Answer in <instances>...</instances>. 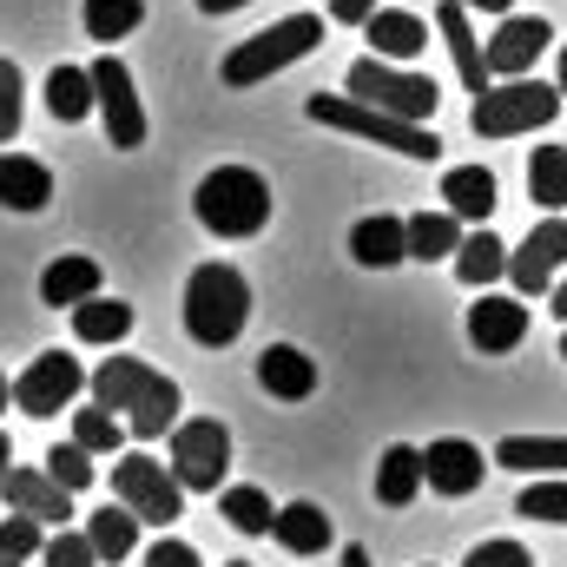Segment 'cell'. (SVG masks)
<instances>
[{"label": "cell", "mask_w": 567, "mask_h": 567, "mask_svg": "<svg viewBox=\"0 0 567 567\" xmlns=\"http://www.w3.org/2000/svg\"><path fill=\"white\" fill-rule=\"evenodd\" d=\"M86 390H93L100 410H113L140 442H158L165 429H178V410H185V403H178V383H172L165 370L140 363V357H106V363L86 377Z\"/></svg>", "instance_id": "obj_1"}, {"label": "cell", "mask_w": 567, "mask_h": 567, "mask_svg": "<svg viewBox=\"0 0 567 567\" xmlns=\"http://www.w3.org/2000/svg\"><path fill=\"white\" fill-rule=\"evenodd\" d=\"M245 317H251V284H245L238 265H198V271L185 278V337H192L198 350L238 343Z\"/></svg>", "instance_id": "obj_2"}, {"label": "cell", "mask_w": 567, "mask_h": 567, "mask_svg": "<svg viewBox=\"0 0 567 567\" xmlns=\"http://www.w3.org/2000/svg\"><path fill=\"white\" fill-rule=\"evenodd\" d=\"M192 212H198V225L212 238H258L271 225V185L251 165H218V172L198 178Z\"/></svg>", "instance_id": "obj_3"}, {"label": "cell", "mask_w": 567, "mask_h": 567, "mask_svg": "<svg viewBox=\"0 0 567 567\" xmlns=\"http://www.w3.org/2000/svg\"><path fill=\"white\" fill-rule=\"evenodd\" d=\"M303 113L317 120V126H337V133H350V140H377V145H396L403 158H435L442 140L416 126V120H396V113H377V106H363V100H350V93H310L303 100Z\"/></svg>", "instance_id": "obj_4"}, {"label": "cell", "mask_w": 567, "mask_h": 567, "mask_svg": "<svg viewBox=\"0 0 567 567\" xmlns=\"http://www.w3.org/2000/svg\"><path fill=\"white\" fill-rule=\"evenodd\" d=\"M323 47V20L317 13H290L278 27H265V33H251V40H238L231 53H225V86H258V80H271L284 73L290 60H303V53H317Z\"/></svg>", "instance_id": "obj_5"}, {"label": "cell", "mask_w": 567, "mask_h": 567, "mask_svg": "<svg viewBox=\"0 0 567 567\" xmlns=\"http://www.w3.org/2000/svg\"><path fill=\"white\" fill-rule=\"evenodd\" d=\"M555 113H561V86H542V80H502V86H488V93H475V113H468V126L482 133V140H515V133H542V126H555Z\"/></svg>", "instance_id": "obj_6"}, {"label": "cell", "mask_w": 567, "mask_h": 567, "mask_svg": "<svg viewBox=\"0 0 567 567\" xmlns=\"http://www.w3.org/2000/svg\"><path fill=\"white\" fill-rule=\"evenodd\" d=\"M350 100H363V106H377V113H396V120H416V126H429L435 120V80L429 73H403V66H390V60H357L350 66Z\"/></svg>", "instance_id": "obj_7"}, {"label": "cell", "mask_w": 567, "mask_h": 567, "mask_svg": "<svg viewBox=\"0 0 567 567\" xmlns=\"http://www.w3.org/2000/svg\"><path fill=\"white\" fill-rule=\"evenodd\" d=\"M113 502H126L152 528H172L185 515V488H178L172 462H158V455H120L113 462Z\"/></svg>", "instance_id": "obj_8"}, {"label": "cell", "mask_w": 567, "mask_h": 567, "mask_svg": "<svg viewBox=\"0 0 567 567\" xmlns=\"http://www.w3.org/2000/svg\"><path fill=\"white\" fill-rule=\"evenodd\" d=\"M225 468H231V429L218 416H192L172 429V475L185 495H218Z\"/></svg>", "instance_id": "obj_9"}, {"label": "cell", "mask_w": 567, "mask_h": 567, "mask_svg": "<svg viewBox=\"0 0 567 567\" xmlns=\"http://www.w3.org/2000/svg\"><path fill=\"white\" fill-rule=\"evenodd\" d=\"M86 390V370H80V357H66V350H40L27 370H20V383H13V410H27V416H60V410H73V396Z\"/></svg>", "instance_id": "obj_10"}, {"label": "cell", "mask_w": 567, "mask_h": 567, "mask_svg": "<svg viewBox=\"0 0 567 567\" xmlns=\"http://www.w3.org/2000/svg\"><path fill=\"white\" fill-rule=\"evenodd\" d=\"M93 93H100L106 140L120 145V152H140V145H145V106H140V93H133V73H126V60H120L113 47L93 60Z\"/></svg>", "instance_id": "obj_11"}, {"label": "cell", "mask_w": 567, "mask_h": 567, "mask_svg": "<svg viewBox=\"0 0 567 567\" xmlns=\"http://www.w3.org/2000/svg\"><path fill=\"white\" fill-rule=\"evenodd\" d=\"M561 265H567V218L535 225V231H528V245H515V251H508V278H515L522 297H548Z\"/></svg>", "instance_id": "obj_12"}, {"label": "cell", "mask_w": 567, "mask_h": 567, "mask_svg": "<svg viewBox=\"0 0 567 567\" xmlns=\"http://www.w3.org/2000/svg\"><path fill=\"white\" fill-rule=\"evenodd\" d=\"M548 40H555V27H548L542 13H502V27H495V40H488V73H495V80H522V73L548 53Z\"/></svg>", "instance_id": "obj_13"}, {"label": "cell", "mask_w": 567, "mask_h": 567, "mask_svg": "<svg viewBox=\"0 0 567 567\" xmlns=\"http://www.w3.org/2000/svg\"><path fill=\"white\" fill-rule=\"evenodd\" d=\"M482 449L475 442H462V435H442V442H429L423 449V482L435 495H449V502H462V495H475L482 488Z\"/></svg>", "instance_id": "obj_14"}, {"label": "cell", "mask_w": 567, "mask_h": 567, "mask_svg": "<svg viewBox=\"0 0 567 567\" xmlns=\"http://www.w3.org/2000/svg\"><path fill=\"white\" fill-rule=\"evenodd\" d=\"M7 508H20V515H33V522H47V528H66L73 522V488H60L47 468H7Z\"/></svg>", "instance_id": "obj_15"}, {"label": "cell", "mask_w": 567, "mask_h": 567, "mask_svg": "<svg viewBox=\"0 0 567 567\" xmlns=\"http://www.w3.org/2000/svg\"><path fill=\"white\" fill-rule=\"evenodd\" d=\"M435 27H442V40H449V60H455V73H462V86H468V93H488L495 73H488V47H482L475 27H468V7H462V0H442V7H435Z\"/></svg>", "instance_id": "obj_16"}, {"label": "cell", "mask_w": 567, "mask_h": 567, "mask_svg": "<svg viewBox=\"0 0 567 567\" xmlns=\"http://www.w3.org/2000/svg\"><path fill=\"white\" fill-rule=\"evenodd\" d=\"M522 337H528V303L522 297H482V303H468V343L482 357H502Z\"/></svg>", "instance_id": "obj_17"}, {"label": "cell", "mask_w": 567, "mask_h": 567, "mask_svg": "<svg viewBox=\"0 0 567 567\" xmlns=\"http://www.w3.org/2000/svg\"><path fill=\"white\" fill-rule=\"evenodd\" d=\"M350 258H357V265H370V271L403 265V258H410V218H390V212L363 218V225L350 231Z\"/></svg>", "instance_id": "obj_18"}, {"label": "cell", "mask_w": 567, "mask_h": 567, "mask_svg": "<svg viewBox=\"0 0 567 567\" xmlns=\"http://www.w3.org/2000/svg\"><path fill=\"white\" fill-rule=\"evenodd\" d=\"M258 383H265L271 396H284V403H303V396H317V363H310L297 343H265Z\"/></svg>", "instance_id": "obj_19"}, {"label": "cell", "mask_w": 567, "mask_h": 567, "mask_svg": "<svg viewBox=\"0 0 567 567\" xmlns=\"http://www.w3.org/2000/svg\"><path fill=\"white\" fill-rule=\"evenodd\" d=\"M53 198V172L27 152H0V205L7 212H40Z\"/></svg>", "instance_id": "obj_20"}, {"label": "cell", "mask_w": 567, "mask_h": 567, "mask_svg": "<svg viewBox=\"0 0 567 567\" xmlns=\"http://www.w3.org/2000/svg\"><path fill=\"white\" fill-rule=\"evenodd\" d=\"M495 468H515V475H567V435H502L495 442Z\"/></svg>", "instance_id": "obj_21"}, {"label": "cell", "mask_w": 567, "mask_h": 567, "mask_svg": "<svg viewBox=\"0 0 567 567\" xmlns=\"http://www.w3.org/2000/svg\"><path fill=\"white\" fill-rule=\"evenodd\" d=\"M442 198H449V212L462 225H488V212H495V172L488 165H455V172H442Z\"/></svg>", "instance_id": "obj_22"}, {"label": "cell", "mask_w": 567, "mask_h": 567, "mask_svg": "<svg viewBox=\"0 0 567 567\" xmlns=\"http://www.w3.org/2000/svg\"><path fill=\"white\" fill-rule=\"evenodd\" d=\"M416 495H423V449L390 442L383 462H377V502H383V508H410Z\"/></svg>", "instance_id": "obj_23"}, {"label": "cell", "mask_w": 567, "mask_h": 567, "mask_svg": "<svg viewBox=\"0 0 567 567\" xmlns=\"http://www.w3.org/2000/svg\"><path fill=\"white\" fill-rule=\"evenodd\" d=\"M363 33H370V47H377V60H416L429 47V27L416 13H396V7H377L370 20H363Z\"/></svg>", "instance_id": "obj_24"}, {"label": "cell", "mask_w": 567, "mask_h": 567, "mask_svg": "<svg viewBox=\"0 0 567 567\" xmlns=\"http://www.w3.org/2000/svg\"><path fill=\"white\" fill-rule=\"evenodd\" d=\"M455 278L468 284V290H482V284L508 278V245L488 231V225H475V231H462V251H455Z\"/></svg>", "instance_id": "obj_25"}, {"label": "cell", "mask_w": 567, "mask_h": 567, "mask_svg": "<svg viewBox=\"0 0 567 567\" xmlns=\"http://www.w3.org/2000/svg\"><path fill=\"white\" fill-rule=\"evenodd\" d=\"M271 535H278V548H290V555H323L330 548V515L317 502H284Z\"/></svg>", "instance_id": "obj_26"}, {"label": "cell", "mask_w": 567, "mask_h": 567, "mask_svg": "<svg viewBox=\"0 0 567 567\" xmlns=\"http://www.w3.org/2000/svg\"><path fill=\"white\" fill-rule=\"evenodd\" d=\"M86 297H100V265H93V258H53V265L40 271V303H53V310L66 303V310H73V303H86Z\"/></svg>", "instance_id": "obj_27"}, {"label": "cell", "mask_w": 567, "mask_h": 567, "mask_svg": "<svg viewBox=\"0 0 567 567\" xmlns=\"http://www.w3.org/2000/svg\"><path fill=\"white\" fill-rule=\"evenodd\" d=\"M47 113L53 120H86V113H100V93H93V66H53L47 73Z\"/></svg>", "instance_id": "obj_28"}, {"label": "cell", "mask_w": 567, "mask_h": 567, "mask_svg": "<svg viewBox=\"0 0 567 567\" xmlns=\"http://www.w3.org/2000/svg\"><path fill=\"white\" fill-rule=\"evenodd\" d=\"M73 337H80V343H126V337H133V303H120V297H86V303H73Z\"/></svg>", "instance_id": "obj_29"}, {"label": "cell", "mask_w": 567, "mask_h": 567, "mask_svg": "<svg viewBox=\"0 0 567 567\" xmlns=\"http://www.w3.org/2000/svg\"><path fill=\"white\" fill-rule=\"evenodd\" d=\"M86 542L100 548V561H126V555L140 548V515H133L126 502H113V508L86 515Z\"/></svg>", "instance_id": "obj_30"}, {"label": "cell", "mask_w": 567, "mask_h": 567, "mask_svg": "<svg viewBox=\"0 0 567 567\" xmlns=\"http://www.w3.org/2000/svg\"><path fill=\"white\" fill-rule=\"evenodd\" d=\"M462 251V218L455 212H416L410 218V258L435 265V258H455Z\"/></svg>", "instance_id": "obj_31"}, {"label": "cell", "mask_w": 567, "mask_h": 567, "mask_svg": "<svg viewBox=\"0 0 567 567\" xmlns=\"http://www.w3.org/2000/svg\"><path fill=\"white\" fill-rule=\"evenodd\" d=\"M528 198L542 212H561L567 205V145H535V158H528Z\"/></svg>", "instance_id": "obj_32"}, {"label": "cell", "mask_w": 567, "mask_h": 567, "mask_svg": "<svg viewBox=\"0 0 567 567\" xmlns=\"http://www.w3.org/2000/svg\"><path fill=\"white\" fill-rule=\"evenodd\" d=\"M80 20H86V40L113 47V40H126V33L145 20V0H86Z\"/></svg>", "instance_id": "obj_33"}, {"label": "cell", "mask_w": 567, "mask_h": 567, "mask_svg": "<svg viewBox=\"0 0 567 567\" xmlns=\"http://www.w3.org/2000/svg\"><path fill=\"white\" fill-rule=\"evenodd\" d=\"M218 515H225L238 535H271V522H278V508H271L265 488H225V495H218Z\"/></svg>", "instance_id": "obj_34"}, {"label": "cell", "mask_w": 567, "mask_h": 567, "mask_svg": "<svg viewBox=\"0 0 567 567\" xmlns=\"http://www.w3.org/2000/svg\"><path fill=\"white\" fill-rule=\"evenodd\" d=\"M120 435H126V423H120L113 410H100V403H93V410H73V442H80L86 455H113Z\"/></svg>", "instance_id": "obj_35"}, {"label": "cell", "mask_w": 567, "mask_h": 567, "mask_svg": "<svg viewBox=\"0 0 567 567\" xmlns=\"http://www.w3.org/2000/svg\"><path fill=\"white\" fill-rule=\"evenodd\" d=\"M47 475H53L60 488H73V495H80V488H93V475H100V468H93V455H86L80 442H53V449H47Z\"/></svg>", "instance_id": "obj_36"}, {"label": "cell", "mask_w": 567, "mask_h": 567, "mask_svg": "<svg viewBox=\"0 0 567 567\" xmlns=\"http://www.w3.org/2000/svg\"><path fill=\"white\" fill-rule=\"evenodd\" d=\"M40 528H47V522H33V515H20V508H13V515L0 522V561H33V555L47 548V535H40Z\"/></svg>", "instance_id": "obj_37"}, {"label": "cell", "mask_w": 567, "mask_h": 567, "mask_svg": "<svg viewBox=\"0 0 567 567\" xmlns=\"http://www.w3.org/2000/svg\"><path fill=\"white\" fill-rule=\"evenodd\" d=\"M515 515H528V522H555V528H561L567 522V482L561 475H555V482H528L522 502H515Z\"/></svg>", "instance_id": "obj_38"}, {"label": "cell", "mask_w": 567, "mask_h": 567, "mask_svg": "<svg viewBox=\"0 0 567 567\" xmlns=\"http://www.w3.org/2000/svg\"><path fill=\"white\" fill-rule=\"evenodd\" d=\"M40 567H100V548L86 542V535H73V528H60L47 548H40Z\"/></svg>", "instance_id": "obj_39"}, {"label": "cell", "mask_w": 567, "mask_h": 567, "mask_svg": "<svg viewBox=\"0 0 567 567\" xmlns=\"http://www.w3.org/2000/svg\"><path fill=\"white\" fill-rule=\"evenodd\" d=\"M20 133V66L0 60V145Z\"/></svg>", "instance_id": "obj_40"}, {"label": "cell", "mask_w": 567, "mask_h": 567, "mask_svg": "<svg viewBox=\"0 0 567 567\" xmlns=\"http://www.w3.org/2000/svg\"><path fill=\"white\" fill-rule=\"evenodd\" d=\"M462 567H535V555H528L522 542H482Z\"/></svg>", "instance_id": "obj_41"}, {"label": "cell", "mask_w": 567, "mask_h": 567, "mask_svg": "<svg viewBox=\"0 0 567 567\" xmlns=\"http://www.w3.org/2000/svg\"><path fill=\"white\" fill-rule=\"evenodd\" d=\"M145 567H205V561H198V548H192V542H178V535H158V542L145 548Z\"/></svg>", "instance_id": "obj_42"}, {"label": "cell", "mask_w": 567, "mask_h": 567, "mask_svg": "<svg viewBox=\"0 0 567 567\" xmlns=\"http://www.w3.org/2000/svg\"><path fill=\"white\" fill-rule=\"evenodd\" d=\"M377 13V0H330V20H343V27H363Z\"/></svg>", "instance_id": "obj_43"}, {"label": "cell", "mask_w": 567, "mask_h": 567, "mask_svg": "<svg viewBox=\"0 0 567 567\" xmlns=\"http://www.w3.org/2000/svg\"><path fill=\"white\" fill-rule=\"evenodd\" d=\"M462 7H468V13H508L515 0H462Z\"/></svg>", "instance_id": "obj_44"}, {"label": "cell", "mask_w": 567, "mask_h": 567, "mask_svg": "<svg viewBox=\"0 0 567 567\" xmlns=\"http://www.w3.org/2000/svg\"><path fill=\"white\" fill-rule=\"evenodd\" d=\"M548 310H555V317L567 323V284H555V290H548Z\"/></svg>", "instance_id": "obj_45"}, {"label": "cell", "mask_w": 567, "mask_h": 567, "mask_svg": "<svg viewBox=\"0 0 567 567\" xmlns=\"http://www.w3.org/2000/svg\"><path fill=\"white\" fill-rule=\"evenodd\" d=\"M7 468H13V442H7V429H0V488H7Z\"/></svg>", "instance_id": "obj_46"}, {"label": "cell", "mask_w": 567, "mask_h": 567, "mask_svg": "<svg viewBox=\"0 0 567 567\" xmlns=\"http://www.w3.org/2000/svg\"><path fill=\"white\" fill-rule=\"evenodd\" d=\"M198 7H205V13H238L245 0H198Z\"/></svg>", "instance_id": "obj_47"}, {"label": "cell", "mask_w": 567, "mask_h": 567, "mask_svg": "<svg viewBox=\"0 0 567 567\" xmlns=\"http://www.w3.org/2000/svg\"><path fill=\"white\" fill-rule=\"evenodd\" d=\"M343 567H370V555L363 548H343Z\"/></svg>", "instance_id": "obj_48"}, {"label": "cell", "mask_w": 567, "mask_h": 567, "mask_svg": "<svg viewBox=\"0 0 567 567\" xmlns=\"http://www.w3.org/2000/svg\"><path fill=\"white\" fill-rule=\"evenodd\" d=\"M7 403H13V390H7V377H0V416H7Z\"/></svg>", "instance_id": "obj_49"}, {"label": "cell", "mask_w": 567, "mask_h": 567, "mask_svg": "<svg viewBox=\"0 0 567 567\" xmlns=\"http://www.w3.org/2000/svg\"><path fill=\"white\" fill-rule=\"evenodd\" d=\"M555 86H561V100H567V47H561V80H555Z\"/></svg>", "instance_id": "obj_50"}, {"label": "cell", "mask_w": 567, "mask_h": 567, "mask_svg": "<svg viewBox=\"0 0 567 567\" xmlns=\"http://www.w3.org/2000/svg\"><path fill=\"white\" fill-rule=\"evenodd\" d=\"M225 567H251V561H225Z\"/></svg>", "instance_id": "obj_51"}, {"label": "cell", "mask_w": 567, "mask_h": 567, "mask_svg": "<svg viewBox=\"0 0 567 567\" xmlns=\"http://www.w3.org/2000/svg\"><path fill=\"white\" fill-rule=\"evenodd\" d=\"M561 357H567V337H561Z\"/></svg>", "instance_id": "obj_52"}, {"label": "cell", "mask_w": 567, "mask_h": 567, "mask_svg": "<svg viewBox=\"0 0 567 567\" xmlns=\"http://www.w3.org/2000/svg\"><path fill=\"white\" fill-rule=\"evenodd\" d=\"M0 567H20V561H0Z\"/></svg>", "instance_id": "obj_53"}]
</instances>
